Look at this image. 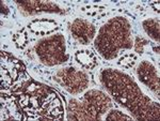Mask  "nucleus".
<instances>
[{
	"instance_id": "f257e3e1",
	"label": "nucleus",
	"mask_w": 160,
	"mask_h": 121,
	"mask_svg": "<svg viewBox=\"0 0 160 121\" xmlns=\"http://www.w3.org/2000/svg\"><path fill=\"white\" fill-rule=\"evenodd\" d=\"M29 28L31 29V31L35 33V34L45 35L57 29V24L53 20L50 19H37L31 23Z\"/></svg>"
},
{
	"instance_id": "7ed1b4c3",
	"label": "nucleus",
	"mask_w": 160,
	"mask_h": 121,
	"mask_svg": "<svg viewBox=\"0 0 160 121\" xmlns=\"http://www.w3.org/2000/svg\"><path fill=\"white\" fill-rule=\"evenodd\" d=\"M136 59L137 58H136L135 55L128 54V55H125L124 57H122L120 59V62H118V64H120V66H123L124 68H126V69H129L133 66V64H135Z\"/></svg>"
},
{
	"instance_id": "f03ea898",
	"label": "nucleus",
	"mask_w": 160,
	"mask_h": 121,
	"mask_svg": "<svg viewBox=\"0 0 160 121\" xmlns=\"http://www.w3.org/2000/svg\"><path fill=\"white\" fill-rule=\"evenodd\" d=\"M76 59L80 64H82L86 68H93L95 64V61H96V59H95L94 55L92 54V51L89 50L78 51L76 54Z\"/></svg>"
},
{
	"instance_id": "39448f33",
	"label": "nucleus",
	"mask_w": 160,
	"mask_h": 121,
	"mask_svg": "<svg viewBox=\"0 0 160 121\" xmlns=\"http://www.w3.org/2000/svg\"><path fill=\"white\" fill-rule=\"evenodd\" d=\"M107 119H130L129 117H126L124 115H121L120 112H112L111 115L107 117Z\"/></svg>"
},
{
	"instance_id": "20e7f679",
	"label": "nucleus",
	"mask_w": 160,
	"mask_h": 121,
	"mask_svg": "<svg viewBox=\"0 0 160 121\" xmlns=\"http://www.w3.org/2000/svg\"><path fill=\"white\" fill-rule=\"evenodd\" d=\"M28 37L26 33H22V34H15L14 37V42L16 43L17 46L20 48H24L26 46V43H27Z\"/></svg>"
}]
</instances>
